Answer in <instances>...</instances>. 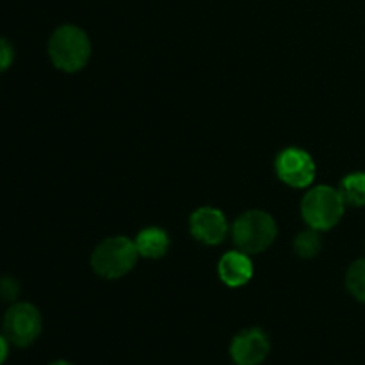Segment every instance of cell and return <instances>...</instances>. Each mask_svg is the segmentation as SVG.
Instances as JSON below:
<instances>
[{
  "mask_svg": "<svg viewBox=\"0 0 365 365\" xmlns=\"http://www.w3.org/2000/svg\"><path fill=\"white\" fill-rule=\"evenodd\" d=\"M48 57L57 70L77 73L84 70L91 57V39L77 25H61L48 39Z\"/></svg>",
  "mask_w": 365,
  "mask_h": 365,
  "instance_id": "1",
  "label": "cell"
},
{
  "mask_svg": "<svg viewBox=\"0 0 365 365\" xmlns=\"http://www.w3.org/2000/svg\"><path fill=\"white\" fill-rule=\"evenodd\" d=\"M302 217L309 228L328 232L337 227L346 212L341 191L331 185H312L302 200Z\"/></svg>",
  "mask_w": 365,
  "mask_h": 365,
  "instance_id": "2",
  "label": "cell"
},
{
  "mask_svg": "<svg viewBox=\"0 0 365 365\" xmlns=\"http://www.w3.org/2000/svg\"><path fill=\"white\" fill-rule=\"evenodd\" d=\"M139 260L134 239L125 235L107 237L93 250L91 267L100 278L118 280L130 273Z\"/></svg>",
  "mask_w": 365,
  "mask_h": 365,
  "instance_id": "3",
  "label": "cell"
},
{
  "mask_svg": "<svg viewBox=\"0 0 365 365\" xmlns=\"http://www.w3.org/2000/svg\"><path fill=\"white\" fill-rule=\"evenodd\" d=\"M278 235L277 221L266 210L252 209L237 216L232 225L235 248L248 255H257L269 248Z\"/></svg>",
  "mask_w": 365,
  "mask_h": 365,
  "instance_id": "4",
  "label": "cell"
},
{
  "mask_svg": "<svg viewBox=\"0 0 365 365\" xmlns=\"http://www.w3.org/2000/svg\"><path fill=\"white\" fill-rule=\"evenodd\" d=\"M43 330V317L38 307L27 302H14L2 319V334L9 344L29 348L38 341Z\"/></svg>",
  "mask_w": 365,
  "mask_h": 365,
  "instance_id": "5",
  "label": "cell"
},
{
  "mask_svg": "<svg viewBox=\"0 0 365 365\" xmlns=\"http://www.w3.org/2000/svg\"><path fill=\"white\" fill-rule=\"evenodd\" d=\"M278 178L292 189H307L316 180V160L307 150L289 146L274 160Z\"/></svg>",
  "mask_w": 365,
  "mask_h": 365,
  "instance_id": "6",
  "label": "cell"
},
{
  "mask_svg": "<svg viewBox=\"0 0 365 365\" xmlns=\"http://www.w3.org/2000/svg\"><path fill=\"white\" fill-rule=\"evenodd\" d=\"M230 225L227 216L216 207H200L189 217V232L192 239L205 246H217L227 239Z\"/></svg>",
  "mask_w": 365,
  "mask_h": 365,
  "instance_id": "7",
  "label": "cell"
},
{
  "mask_svg": "<svg viewBox=\"0 0 365 365\" xmlns=\"http://www.w3.org/2000/svg\"><path fill=\"white\" fill-rule=\"evenodd\" d=\"M271 351V342L262 328L239 331L230 344V356L237 365H260Z\"/></svg>",
  "mask_w": 365,
  "mask_h": 365,
  "instance_id": "8",
  "label": "cell"
},
{
  "mask_svg": "<svg viewBox=\"0 0 365 365\" xmlns=\"http://www.w3.org/2000/svg\"><path fill=\"white\" fill-rule=\"evenodd\" d=\"M217 274L227 287L239 289L253 278V262L241 250L227 252L217 262Z\"/></svg>",
  "mask_w": 365,
  "mask_h": 365,
  "instance_id": "9",
  "label": "cell"
},
{
  "mask_svg": "<svg viewBox=\"0 0 365 365\" xmlns=\"http://www.w3.org/2000/svg\"><path fill=\"white\" fill-rule=\"evenodd\" d=\"M134 242H135V248H138L139 252V257L148 260L163 259L171 246L168 232L159 227L143 228V230L135 235Z\"/></svg>",
  "mask_w": 365,
  "mask_h": 365,
  "instance_id": "10",
  "label": "cell"
},
{
  "mask_svg": "<svg viewBox=\"0 0 365 365\" xmlns=\"http://www.w3.org/2000/svg\"><path fill=\"white\" fill-rule=\"evenodd\" d=\"M346 205L364 207L365 205V171H355L342 178L339 185Z\"/></svg>",
  "mask_w": 365,
  "mask_h": 365,
  "instance_id": "11",
  "label": "cell"
},
{
  "mask_svg": "<svg viewBox=\"0 0 365 365\" xmlns=\"http://www.w3.org/2000/svg\"><path fill=\"white\" fill-rule=\"evenodd\" d=\"M321 248H323V241H321L319 232L314 228L299 232L292 241V250L299 259H314L319 255Z\"/></svg>",
  "mask_w": 365,
  "mask_h": 365,
  "instance_id": "12",
  "label": "cell"
},
{
  "mask_svg": "<svg viewBox=\"0 0 365 365\" xmlns=\"http://www.w3.org/2000/svg\"><path fill=\"white\" fill-rule=\"evenodd\" d=\"M346 289L356 302L365 303V259H359L348 267Z\"/></svg>",
  "mask_w": 365,
  "mask_h": 365,
  "instance_id": "13",
  "label": "cell"
},
{
  "mask_svg": "<svg viewBox=\"0 0 365 365\" xmlns=\"http://www.w3.org/2000/svg\"><path fill=\"white\" fill-rule=\"evenodd\" d=\"M18 294H20V284H18L14 278H0V299H2V302L14 303L16 302Z\"/></svg>",
  "mask_w": 365,
  "mask_h": 365,
  "instance_id": "14",
  "label": "cell"
},
{
  "mask_svg": "<svg viewBox=\"0 0 365 365\" xmlns=\"http://www.w3.org/2000/svg\"><path fill=\"white\" fill-rule=\"evenodd\" d=\"M14 61V48L6 38H0V73L9 70Z\"/></svg>",
  "mask_w": 365,
  "mask_h": 365,
  "instance_id": "15",
  "label": "cell"
},
{
  "mask_svg": "<svg viewBox=\"0 0 365 365\" xmlns=\"http://www.w3.org/2000/svg\"><path fill=\"white\" fill-rule=\"evenodd\" d=\"M7 355H9V341H7L6 335L0 331V365L6 362Z\"/></svg>",
  "mask_w": 365,
  "mask_h": 365,
  "instance_id": "16",
  "label": "cell"
},
{
  "mask_svg": "<svg viewBox=\"0 0 365 365\" xmlns=\"http://www.w3.org/2000/svg\"><path fill=\"white\" fill-rule=\"evenodd\" d=\"M48 365H73V364L66 362V360H57V362H52V364H48Z\"/></svg>",
  "mask_w": 365,
  "mask_h": 365,
  "instance_id": "17",
  "label": "cell"
},
{
  "mask_svg": "<svg viewBox=\"0 0 365 365\" xmlns=\"http://www.w3.org/2000/svg\"><path fill=\"white\" fill-rule=\"evenodd\" d=\"M235 365H237V364H235Z\"/></svg>",
  "mask_w": 365,
  "mask_h": 365,
  "instance_id": "18",
  "label": "cell"
}]
</instances>
